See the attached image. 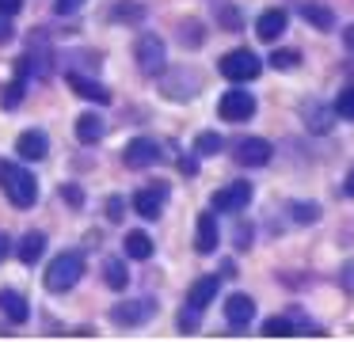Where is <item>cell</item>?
Wrapping results in <instances>:
<instances>
[{"mask_svg": "<svg viewBox=\"0 0 354 342\" xmlns=\"http://www.w3.org/2000/svg\"><path fill=\"white\" fill-rule=\"evenodd\" d=\"M0 190L12 198L16 209H31V205L39 202V182H35V175L19 164H0Z\"/></svg>", "mask_w": 354, "mask_h": 342, "instance_id": "obj_1", "label": "cell"}, {"mask_svg": "<svg viewBox=\"0 0 354 342\" xmlns=\"http://www.w3.org/2000/svg\"><path fill=\"white\" fill-rule=\"evenodd\" d=\"M80 278H84V255L80 251H62L46 270V289L50 293H69Z\"/></svg>", "mask_w": 354, "mask_h": 342, "instance_id": "obj_2", "label": "cell"}, {"mask_svg": "<svg viewBox=\"0 0 354 342\" xmlns=\"http://www.w3.org/2000/svg\"><path fill=\"white\" fill-rule=\"evenodd\" d=\"M221 76L225 80H232V84H248V80H255V76L263 73V61L255 57L252 50H232V53H225L221 57Z\"/></svg>", "mask_w": 354, "mask_h": 342, "instance_id": "obj_3", "label": "cell"}, {"mask_svg": "<svg viewBox=\"0 0 354 342\" xmlns=\"http://www.w3.org/2000/svg\"><path fill=\"white\" fill-rule=\"evenodd\" d=\"M133 57H138V68L145 76H156L164 73V65H168V50H164V38L156 35H141L138 46H133Z\"/></svg>", "mask_w": 354, "mask_h": 342, "instance_id": "obj_4", "label": "cell"}, {"mask_svg": "<svg viewBox=\"0 0 354 342\" xmlns=\"http://www.w3.org/2000/svg\"><path fill=\"white\" fill-rule=\"evenodd\" d=\"M156 316V301L153 296H138V301H122L111 308V323L118 327H141Z\"/></svg>", "mask_w": 354, "mask_h": 342, "instance_id": "obj_5", "label": "cell"}, {"mask_svg": "<svg viewBox=\"0 0 354 342\" xmlns=\"http://www.w3.org/2000/svg\"><path fill=\"white\" fill-rule=\"evenodd\" d=\"M248 202H252V182L236 179V182H229V187L214 190L209 209H217V213H240V209H248Z\"/></svg>", "mask_w": 354, "mask_h": 342, "instance_id": "obj_6", "label": "cell"}, {"mask_svg": "<svg viewBox=\"0 0 354 342\" xmlns=\"http://www.w3.org/2000/svg\"><path fill=\"white\" fill-rule=\"evenodd\" d=\"M217 114H221L225 122H248L255 114V95L244 88H229L221 95V103H217Z\"/></svg>", "mask_w": 354, "mask_h": 342, "instance_id": "obj_7", "label": "cell"}, {"mask_svg": "<svg viewBox=\"0 0 354 342\" xmlns=\"http://www.w3.org/2000/svg\"><path fill=\"white\" fill-rule=\"evenodd\" d=\"M122 160H126V167H138V171H141V167H149V164L160 160V144L149 141V137H133V141L126 144Z\"/></svg>", "mask_w": 354, "mask_h": 342, "instance_id": "obj_8", "label": "cell"}, {"mask_svg": "<svg viewBox=\"0 0 354 342\" xmlns=\"http://www.w3.org/2000/svg\"><path fill=\"white\" fill-rule=\"evenodd\" d=\"M164 202H168V187H145V190H138V194H133V209H138L145 220L160 217Z\"/></svg>", "mask_w": 354, "mask_h": 342, "instance_id": "obj_9", "label": "cell"}, {"mask_svg": "<svg viewBox=\"0 0 354 342\" xmlns=\"http://www.w3.org/2000/svg\"><path fill=\"white\" fill-rule=\"evenodd\" d=\"M217 243H221V228H217V213H202L198 225H194V247L202 255H214Z\"/></svg>", "mask_w": 354, "mask_h": 342, "instance_id": "obj_10", "label": "cell"}, {"mask_svg": "<svg viewBox=\"0 0 354 342\" xmlns=\"http://www.w3.org/2000/svg\"><path fill=\"white\" fill-rule=\"evenodd\" d=\"M286 23H290V15H286L282 8H267V12L255 19V35H259L263 42H278V38L286 35Z\"/></svg>", "mask_w": 354, "mask_h": 342, "instance_id": "obj_11", "label": "cell"}, {"mask_svg": "<svg viewBox=\"0 0 354 342\" xmlns=\"http://www.w3.org/2000/svg\"><path fill=\"white\" fill-rule=\"evenodd\" d=\"M225 319H229L232 327H248L255 319V301L248 293H232L225 296Z\"/></svg>", "mask_w": 354, "mask_h": 342, "instance_id": "obj_12", "label": "cell"}, {"mask_svg": "<svg viewBox=\"0 0 354 342\" xmlns=\"http://www.w3.org/2000/svg\"><path fill=\"white\" fill-rule=\"evenodd\" d=\"M16 152L24 160H46L50 137L42 133V129H24V133H19V141H16Z\"/></svg>", "mask_w": 354, "mask_h": 342, "instance_id": "obj_13", "label": "cell"}, {"mask_svg": "<svg viewBox=\"0 0 354 342\" xmlns=\"http://www.w3.org/2000/svg\"><path fill=\"white\" fill-rule=\"evenodd\" d=\"M236 160L244 167H263L270 160V144L263 141V137H244V141L236 144Z\"/></svg>", "mask_w": 354, "mask_h": 342, "instance_id": "obj_14", "label": "cell"}, {"mask_svg": "<svg viewBox=\"0 0 354 342\" xmlns=\"http://www.w3.org/2000/svg\"><path fill=\"white\" fill-rule=\"evenodd\" d=\"M69 88L77 91L80 99H92V103L107 106L111 103V88H103L100 80H92V76H80V73H69Z\"/></svg>", "mask_w": 354, "mask_h": 342, "instance_id": "obj_15", "label": "cell"}, {"mask_svg": "<svg viewBox=\"0 0 354 342\" xmlns=\"http://www.w3.org/2000/svg\"><path fill=\"white\" fill-rule=\"evenodd\" d=\"M0 312H4L12 323H27V319H31V308H27V301L16 289H0Z\"/></svg>", "mask_w": 354, "mask_h": 342, "instance_id": "obj_16", "label": "cell"}, {"mask_svg": "<svg viewBox=\"0 0 354 342\" xmlns=\"http://www.w3.org/2000/svg\"><path fill=\"white\" fill-rule=\"evenodd\" d=\"M301 19H305L308 27H316V30H331V27H335V12L324 8V4H316V0H305V4H301Z\"/></svg>", "mask_w": 354, "mask_h": 342, "instance_id": "obj_17", "label": "cell"}, {"mask_svg": "<svg viewBox=\"0 0 354 342\" xmlns=\"http://www.w3.org/2000/svg\"><path fill=\"white\" fill-rule=\"evenodd\" d=\"M217 289H221V281H217V278H198V281L191 285V293H187V301H191L194 308L206 312L209 304L217 301Z\"/></svg>", "mask_w": 354, "mask_h": 342, "instance_id": "obj_18", "label": "cell"}, {"mask_svg": "<svg viewBox=\"0 0 354 342\" xmlns=\"http://www.w3.org/2000/svg\"><path fill=\"white\" fill-rule=\"evenodd\" d=\"M331 118H335V106H324V103H316V99L305 106V126L313 129V133H328Z\"/></svg>", "mask_w": 354, "mask_h": 342, "instance_id": "obj_19", "label": "cell"}, {"mask_svg": "<svg viewBox=\"0 0 354 342\" xmlns=\"http://www.w3.org/2000/svg\"><path fill=\"white\" fill-rule=\"evenodd\" d=\"M42 255H46V236H42V232H27L24 240H19V263L35 266Z\"/></svg>", "mask_w": 354, "mask_h": 342, "instance_id": "obj_20", "label": "cell"}, {"mask_svg": "<svg viewBox=\"0 0 354 342\" xmlns=\"http://www.w3.org/2000/svg\"><path fill=\"white\" fill-rule=\"evenodd\" d=\"M122 251H126V258H138V263H145V258L153 255V240H149L141 228H133V232H126Z\"/></svg>", "mask_w": 354, "mask_h": 342, "instance_id": "obj_21", "label": "cell"}, {"mask_svg": "<svg viewBox=\"0 0 354 342\" xmlns=\"http://www.w3.org/2000/svg\"><path fill=\"white\" fill-rule=\"evenodd\" d=\"M77 137L84 144H95L103 137V118H95V114H80L77 118Z\"/></svg>", "mask_w": 354, "mask_h": 342, "instance_id": "obj_22", "label": "cell"}, {"mask_svg": "<svg viewBox=\"0 0 354 342\" xmlns=\"http://www.w3.org/2000/svg\"><path fill=\"white\" fill-rule=\"evenodd\" d=\"M103 281H107L111 289H126V281H130V270H126L122 258H107V263H103Z\"/></svg>", "mask_w": 354, "mask_h": 342, "instance_id": "obj_23", "label": "cell"}, {"mask_svg": "<svg viewBox=\"0 0 354 342\" xmlns=\"http://www.w3.org/2000/svg\"><path fill=\"white\" fill-rule=\"evenodd\" d=\"M221 149H225V141H221V133H214V129H206V133L194 137V152H198V156H217Z\"/></svg>", "mask_w": 354, "mask_h": 342, "instance_id": "obj_24", "label": "cell"}, {"mask_svg": "<svg viewBox=\"0 0 354 342\" xmlns=\"http://www.w3.org/2000/svg\"><path fill=\"white\" fill-rule=\"evenodd\" d=\"M263 334H267V339H290V334H297V331H293L290 319L270 316V319H263Z\"/></svg>", "mask_w": 354, "mask_h": 342, "instance_id": "obj_25", "label": "cell"}, {"mask_svg": "<svg viewBox=\"0 0 354 342\" xmlns=\"http://www.w3.org/2000/svg\"><path fill=\"white\" fill-rule=\"evenodd\" d=\"M290 213H293V220H301V225H316V220H320V205H313V202H293Z\"/></svg>", "mask_w": 354, "mask_h": 342, "instance_id": "obj_26", "label": "cell"}, {"mask_svg": "<svg viewBox=\"0 0 354 342\" xmlns=\"http://www.w3.org/2000/svg\"><path fill=\"white\" fill-rule=\"evenodd\" d=\"M198 323H202V308H194V304L187 301V308L179 312V331L191 334V331H198Z\"/></svg>", "mask_w": 354, "mask_h": 342, "instance_id": "obj_27", "label": "cell"}, {"mask_svg": "<svg viewBox=\"0 0 354 342\" xmlns=\"http://www.w3.org/2000/svg\"><path fill=\"white\" fill-rule=\"evenodd\" d=\"M331 106H335V114H339V118L354 122V88H343V91H339V99H335Z\"/></svg>", "mask_w": 354, "mask_h": 342, "instance_id": "obj_28", "label": "cell"}, {"mask_svg": "<svg viewBox=\"0 0 354 342\" xmlns=\"http://www.w3.org/2000/svg\"><path fill=\"white\" fill-rule=\"evenodd\" d=\"M270 65H274V68H297L301 65V53L297 50H274V53H270Z\"/></svg>", "mask_w": 354, "mask_h": 342, "instance_id": "obj_29", "label": "cell"}, {"mask_svg": "<svg viewBox=\"0 0 354 342\" xmlns=\"http://www.w3.org/2000/svg\"><path fill=\"white\" fill-rule=\"evenodd\" d=\"M19 99H24V80H12V84H8V91L0 95V103H4V106L12 111V106H19Z\"/></svg>", "mask_w": 354, "mask_h": 342, "instance_id": "obj_30", "label": "cell"}, {"mask_svg": "<svg viewBox=\"0 0 354 342\" xmlns=\"http://www.w3.org/2000/svg\"><path fill=\"white\" fill-rule=\"evenodd\" d=\"M141 15H145V8H141V4H115L111 19H141Z\"/></svg>", "mask_w": 354, "mask_h": 342, "instance_id": "obj_31", "label": "cell"}, {"mask_svg": "<svg viewBox=\"0 0 354 342\" xmlns=\"http://www.w3.org/2000/svg\"><path fill=\"white\" fill-rule=\"evenodd\" d=\"M217 15L225 19V30H240V15H236V8H229V4H217Z\"/></svg>", "mask_w": 354, "mask_h": 342, "instance_id": "obj_32", "label": "cell"}, {"mask_svg": "<svg viewBox=\"0 0 354 342\" xmlns=\"http://www.w3.org/2000/svg\"><path fill=\"white\" fill-rule=\"evenodd\" d=\"M80 8H84V0H54L57 15H73V12H80Z\"/></svg>", "mask_w": 354, "mask_h": 342, "instance_id": "obj_33", "label": "cell"}, {"mask_svg": "<svg viewBox=\"0 0 354 342\" xmlns=\"http://www.w3.org/2000/svg\"><path fill=\"white\" fill-rule=\"evenodd\" d=\"M12 38H16V27H12V15H4V12H0V46H4V42H12Z\"/></svg>", "mask_w": 354, "mask_h": 342, "instance_id": "obj_34", "label": "cell"}, {"mask_svg": "<svg viewBox=\"0 0 354 342\" xmlns=\"http://www.w3.org/2000/svg\"><path fill=\"white\" fill-rule=\"evenodd\" d=\"M339 285H343L346 293H354V258L343 266V270H339Z\"/></svg>", "mask_w": 354, "mask_h": 342, "instance_id": "obj_35", "label": "cell"}, {"mask_svg": "<svg viewBox=\"0 0 354 342\" xmlns=\"http://www.w3.org/2000/svg\"><path fill=\"white\" fill-rule=\"evenodd\" d=\"M62 198L69 205H84V190H80V187H62Z\"/></svg>", "mask_w": 354, "mask_h": 342, "instance_id": "obj_36", "label": "cell"}, {"mask_svg": "<svg viewBox=\"0 0 354 342\" xmlns=\"http://www.w3.org/2000/svg\"><path fill=\"white\" fill-rule=\"evenodd\" d=\"M107 217L111 220H122V198H118V194L107 198Z\"/></svg>", "mask_w": 354, "mask_h": 342, "instance_id": "obj_37", "label": "cell"}, {"mask_svg": "<svg viewBox=\"0 0 354 342\" xmlns=\"http://www.w3.org/2000/svg\"><path fill=\"white\" fill-rule=\"evenodd\" d=\"M19 4H24V0H0V12H4V15H16Z\"/></svg>", "mask_w": 354, "mask_h": 342, "instance_id": "obj_38", "label": "cell"}, {"mask_svg": "<svg viewBox=\"0 0 354 342\" xmlns=\"http://www.w3.org/2000/svg\"><path fill=\"white\" fill-rule=\"evenodd\" d=\"M179 171H187V175H194V171H198V160H191V156H183V160H179Z\"/></svg>", "mask_w": 354, "mask_h": 342, "instance_id": "obj_39", "label": "cell"}, {"mask_svg": "<svg viewBox=\"0 0 354 342\" xmlns=\"http://www.w3.org/2000/svg\"><path fill=\"white\" fill-rule=\"evenodd\" d=\"M343 42H346V50H351V57H354V23L343 30Z\"/></svg>", "mask_w": 354, "mask_h": 342, "instance_id": "obj_40", "label": "cell"}, {"mask_svg": "<svg viewBox=\"0 0 354 342\" xmlns=\"http://www.w3.org/2000/svg\"><path fill=\"white\" fill-rule=\"evenodd\" d=\"M8 251H12V243H8V236L0 232V258H8Z\"/></svg>", "mask_w": 354, "mask_h": 342, "instance_id": "obj_41", "label": "cell"}, {"mask_svg": "<svg viewBox=\"0 0 354 342\" xmlns=\"http://www.w3.org/2000/svg\"><path fill=\"white\" fill-rule=\"evenodd\" d=\"M343 190H346V194H351V198H354V167H351V175H346V182H343Z\"/></svg>", "mask_w": 354, "mask_h": 342, "instance_id": "obj_42", "label": "cell"}]
</instances>
